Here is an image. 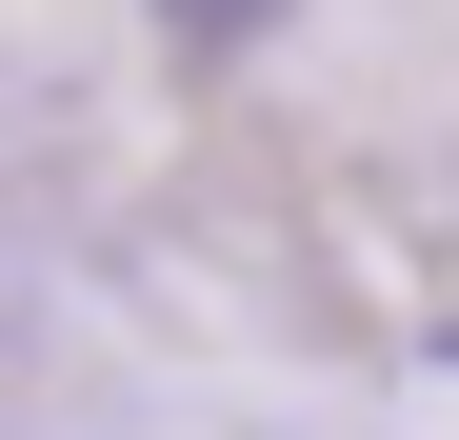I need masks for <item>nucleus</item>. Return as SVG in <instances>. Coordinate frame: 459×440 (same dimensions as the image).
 <instances>
[{"mask_svg": "<svg viewBox=\"0 0 459 440\" xmlns=\"http://www.w3.org/2000/svg\"><path fill=\"white\" fill-rule=\"evenodd\" d=\"M180 21H200V40H240V21H260V0H180Z\"/></svg>", "mask_w": 459, "mask_h": 440, "instance_id": "obj_1", "label": "nucleus"}]
</instances>
